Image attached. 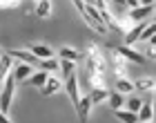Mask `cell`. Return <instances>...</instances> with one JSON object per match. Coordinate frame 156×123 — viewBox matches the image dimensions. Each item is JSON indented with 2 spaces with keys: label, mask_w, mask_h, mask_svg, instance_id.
Returning a JSON list of instances; mask_svg holds the SVG:
<instances>
[{
  "label": "cell",
  "mask_w": 156,
  "mask_h": 123,
  "mask_svg": "<svg viewBox=\"0 0 156 123\" xmlns=\"http://www.w3.org/2000/svg\"><path fill=\"white\" fill-rule=\"evenodd\" d=\"M140 107H143V99H140V96H129V99L125 101V110H129L134 114H138Z\"/></svg>",
  "instance_id": "d4e9b609"
},
{
  "label": "cell",
  "mask_w": 156,
  "mask_h": 123,
  "mask_svg": "<svg viewBox=\"0 0 156 123\" xmlns=\"http://www.w3.org/2000/svg\"><path fill=\"white\" fill-rule=\"evenodd\" d=\"M60 69H62V74H65V78H69L72 74H76V63H72V61H60Z\"/></svg>",
  "instance_id": "484cf974"
},
{
  "label": "cell",
  "mask_w": 156,
  "mask_h": 123,
  "mask_svg": "<svg viewBox=\"0 0 156 123\" xmlns=\"http://www.w3.org/2000/svg\"><path fill=\"white\" fill-rule=\"evenodd\" d=\"M112 54H116L120 56L123 61H129V63H138V65H143L147 58L143 56V52H136V49H132V47H127V45H120V47H112Z\"/></svg>",
  "instance_id": "8992f818"
},
{
  "label": "cell",
  "mask_w": 156,
  "mask_h": 123,
  "mask_svg": "<svg viewBox=\"0 0 156 123\" xmlns=\"http://www.w3.org/2000/svg\"><path fill=\"white\" fill-rule=\"evenodd\" d=\"M62 88H65L62 78L56 76V74H51V76H49V81H47V85L40 90V94H42V96H54V94H58Z\"/></svg>",
  "instance_id": "30bf717a"
},
{
  "label": "cell",
  "mask_w": 156,
  "mask_h": 123,
  "mask_svg": "<svg viewBox=\"0 0 156 123\" xmlns=\"http://www.w3.org/2000/svg\"><path fill=\"white\" fill-rule=\"evenodd\" d=\"M11 72H13V58L5 52L2 56H0V90H2L5 81L11 76Z\"/></svg>",
  "instance_id": "ba28073f"
},
{
  "label": "cell",
  "mask_w": 156,
  "mask_h": 123,
  "mask_svg": "<svg viewBox=\"0 0 156 123\" xmlns=\"http://www.w3.org/2000/svg\"><path fill=\"white\" fill-rule=\"evenodd\" d=\"M114 117L120 121V123H138V114H134V112H129V110H118V112H114Z\"/></svg>",
  "instance_id": "7402d4cb"
},
{
  "label": "cell",
  "mask_w": 156,
  "mask_h": 123,
  "mask_svg": "<svg viewBox=\"0 0 156 123\" xmlns=\"http://www.w3.org/2000/svg\"><path fill=\"white\" fill-rule=\"evenodd\" d=\"M152 119H154V105L143 103V107L138 110V123H152Z\"/></svg>",
  "instance_id": "ffe728a7"
},
{
  "label": "cell",
  "mask_w": 156,
  "mask_h": 123,
  "mask_svg": "<svg viewBox=\"0 0 156 123\" xmlns=\"http://www.w3.org/2000/svg\"><path fill=\"white\" fill-rule=\"evenodd\" d=\"M154 23H156V11H154Z\"/></svg>",
  "instance_id": "d6a6232c"
},
{
  "label": "cell",
  "mask_w": 156,
  "mask_h": 123,
  "mask_svg": "<svg viewBox=\"0 0 156 123\" xmlns=\"http://www.w3.org/2000/svg\"><path fill=\"white\" fill-rule=\"evenodd\" d=\"M152 36H156V23L152 20V23H147V27H145V32H143V36H140V40L143 43H147L152 38Z\"/></svg>",
  "instance_id": "4316f807"
},
{
  "label": "cell",
  "mask_w": 156,
  "mask_h": 123,
  "mask_svg": "<svg viewBox=\"0 0 156 123\" xmlns=\"http://www.w3.org/2000/svg\"><path fill=\"white\" fill-rule=\"evenodd\" d=\"M125 63H127V61H123L120 56L114 54V58H112V69H114L116 78H127V65H125Z\"/></svg>",
  "instance_id": "2e32d148"
},
{
  "label": "cell",
  "mask_w": 156,
  "mask_h": 123,
  "mask_svg": "<svg viewBox=\"0 0 156 123\" xmlns=\"http://www.w3.org/2000/svg\"><path fill=\"white\" fill-rule=\"evenodd\" d=\"M143 56H145L147 61H156V47H150V45H147V49L143 52Z\"/></svg>",
  "instance_id": "83f0119b"
},
{
  "label": "cell",
  "mask_w": 156,
  "mask_h": 123,
  "mask_svg": "<svg viewBox=\"0 0 156 123\" xmlns=\"http://www.w3.org/2000/svg\"><path fill=\"white\" fill-rule=\"evenodd\" d=\"M67 96H69V101L74 103V107H78V103H80V83H78V76L76 74H72L67 78Z\"/></svg>",
  "instance_id": "52a82bcc"
},
{
  "label": "cell",
  "mask_w": 156,
  "mask_h": 123,
  "mask_svg": "<svg viewBox=\"0 0 156 123\" xmlns=\"http://www.w3.org/2000/svg\"><path fill=\"white\" fill-rule=\"evenodd\" d=\"M29 52L36 56V58H40V61L56 58V56H54V49L49 47V45H42V43H36V45H31V47H29Z\"/></svg>",
  "instance_id": "5bb4252c"
},
{
  "label": "cell",
  "mask_w": 156,
  "mask_h": 123,
  "mask_svg": "<svg viewBox=\"0 0 156 123\" xmlns=\"http://www.w3.org/2000/svg\"><path fill=\"white\" fill-rule=\"evenodd\" d=\"M74 7L78 9V13L83 16V20L87 23L91 29H94L96 34H101V36H105L109 29L103 25V20H101V16H98V11H96V7H94V2H83V0H74Z\"/></svg>",
  "instance_id": "7a4b0ae2"
},
{
  "label": "cell",
  "mask_w": 156,
  "mask_h": 123,
  "mask_svg": "<svg viewBox=\"0 0 156 123\" xmlns=\"http://www.w3.org/2000/svg\"><path fill=\"white\" fill-rule=\"evenodd\" d=\"M13 90H16V81H13V76H9L2 85V90H0V110L5 114H9V107H11V101H13Z\"/></svg>",
  "instance_id": "5b68a950"
},
{
  "label": "cell",
  "mask_w": 156,
  "mask_h": 123,
  "mask_svg": "<svg viewBox=\"0 0 156 123\" xmlns=\"http://www.w3.org/2000/svg\"><path fill=\"white\" fill-rule=\"evenodd\" d=\"M154 11H156L154 2H145V5H140L138 9H129V13H127V20H129L132 25L147 23V18H150V16H154Z\"/></svg>",
  "instance_id": "3957f363"
},
{
  "label": "cell",
  "mask_w": 156,
  "mask_h": 123,
  "mask_svg": "<svg viewBox=\"0 0 156 123\" xmlns=\"http://www.w3.org/2000/svg\"><path fill=\"white\" fill-rule=\"evenodd\" d=\"M85 69L94 88H105V58L96 43H89L85 49Z\"/></svg>",
  "instance_id": "6da1fadb"
},
{
  "label": "cell",
  "mask_w": 156,
  "mask_h": 123,
  "mask_svg": "<svg viewBox=\"0 0 156 123\" xmlns=\"http://www.w3.org/2000/svg\"><path fill=\"white\" fill-rule=\"evenodd\" d=\"M147 45H150V47H156V36H152V38L147 40Z\"/></svg>",
  "instance_id": "4dcf8cb0"
},
{
  "label": "cell",
  "mask_w": 156,
  "mask_h": 123,
  "mask_svg": "<svg viewBox=\"0 0 156 123\" xmlns=\"http://www.w3.org/2000/svg\"><path fill=\"white\" fill-rule=\"evenodd\" d=\"M94 7H96V11H98V16H101V20H103V25L107 27V29H114V32H120L118 29V20L114 18V13L109 11V2H103V0H96L94 2Z\"/></svg>",
  "instance_id": "277c9868"
},
{
  "label": "cell",
  "mask_w": 156,
  "mask_h": 123,
  "mask_svg": "<svg viewBox=\"0 0 156 123\" xmlns=\"http://www.w3.org/2000/svg\"><path fill=\"white\" fill-rule=\"evenodd\" d=\"M11 56V58H18L20 63H27V65H31V63H40V58H36L29 49H11V52H7Z\"/></svg>",
  "instance_id": "9a60e30c"
},
{
  "label": "cell",
  "mask_w": 156,
  "mask_h": 123,
  "mask_svg": "<svg viewBox=\"0 0 156 123\" xmlns=\"http://www.w3.org/2000/svg\"><path fill=\"white\" fill-rule=\"evenodd\" d=\"M49 76L51 74H47V72H42V69H38V72H34L31 74V78H29V83L34 85V88H38V90H42L47 85V81H49Z\"/></svg>",
  "instance_id": "ac0fdd59"
},
{
  "label": "cell",
  "mask_w": 156,
  "mask_h": 123,
  "mask_svg": "<svg viewBox=\"0 0 156 123\" xmlns=\"http://www.w3.org/2000/svg\"><path fill=\"white\" fill-rule=\"evenodd\" d=\"M56 58L78 63V61H83V58H85V52H80V49H74V47H60L58 52H56Z\"/></svg>",
  "instance_id": "9c48e42d"
},
{
  "label": "cell",
  "mask_w": 156,
  "mask_h": 123,
  "mask_svg": "<svg viewBox=\"0 0 156 123\" xmlns=\"http://www.w3.org/2000/svg\"><path fill=\"white\" fill-rule=\"evenodd\" d=\"M31 74H34V69H31V65H27V63H20V65H16V67H13V72H11V76H13V81H16V83L29 81V78H31Z\"/></svg>",
  "instance_id": "4fadbf2b"
},
{
  "label": "cell",
  "mask_w": 156,
  "mask_h": 123,
  "mask_svg": "<svg viewBox=\"0 0 156 123\" xmlns=\"http://www.w3.org/2000/svg\"><path fill=\"white\" fill-rule=\"evenodd\" d=\"M0 123H13V121H11L9 117H7V114H5L2 110H0Z\"/></svg>",
  "instance_id": "f546056e"
},
{
  "label": "cell",
  "mask_w": 156,
  "mask_h": 123,
  "mask_svg": "<svg viewBox=\"0 0 156 123\" xmlns=\"http://www.w3.org/2000/svg\"><path fill=\"white\" fill-rule=\"evenodd\" d=\"M116 92L123 94V96L136 92V90H134V81H129V78H116Z\"/></svg>",
  "instance_id": "d6986e66"
},
{
  "label": "cell",
  "mask_w": 156,
  "mask_h": 123,
  "mask_svg": "<svg viewBox=\"0 0 156 123\" xmlns=\"http://www.w3.org/2000/svg\"><path fill=\"white\" fill-rule=\"evenodd\" d=\"M89 110H91V99H89V94H83L80 103H78V107H76L78 121H80V123H87L89 121Z\"/></svg>",
  "instance_id": "7c38bea8"
},
{
  "label": "cell",
  "mask_w": 156,
  "mask_h": 123,
  "mask_svg": "<svg viewBox=\"0 0 156 123\" xmlns=\"http://www.w3.org/2000/svg\"><path fill=\"white\" fill-rule=\"evenodd\" d=\"M125 101H127V96H123V94H118L116 90H114V92H109V105H112V110H114V112L123 110Z\"/></svg>",
  "instance_id": "44dd1931"
},
{
  "label": "cell",
  "mask_w": 156,
  "mask_h": 123,
  "mask_svg": "<svg viewBox=\"0 0 156 123\" xmlns=\"http://www.w3.org/2000/svg\"><path fill=\"white\" fill-rule=\"evenodd\" d=\"M89 99H91V105H101L103 101H109V92L105 88H91Z\"/></svg>",
  "instance_id": "e0dca14e"
},
{
  "label": "cell",
  "mask_w": 156,
  "mask_h": 123,
  "mask_svg": "<svg viewBox=\"0 0 156 123\" xmlns=\"http://www.w3.org/2000/svg\"><path fill=\"white\" fill-rule=\"evenodd\" d=\"M40 69L47 74H56L60 69V58H49V61H40Z\"/></svg>",
  "instance_id": "603a6c76"
},
{
  "label": "cell",
  "mask_w": 156,
  "mask_h": 123,
  "mask_svg": "<svg viewBox=\"0 0 156 123\" xmlns=\"http://www.w3.org/2000/svg\"><path fill=\"white\" fill-rule=\"evenodd\" d=\"M20 2H11V0H0V9H7V7H16Z\"/></svg>",
  "instance_id": "f1b7e54d"
},
{
  "label": "cell",
  "mask_w": 156,
  "mask_h": 123,
  "mask_svg": "<svg viewBox=\"0 0 156 123\" xmlns=\"http://www.w3.org/2000/svg\"><path fill=\"white\" fill-rule=\"evenodd\" d=\"M49 13H51V2H49V0L36 2V16L38 18H49Z\"/></svg>",
  "instance_id": "cb8c5ba5"
},
{
  "label": "cell",
  "mask_w": 156,
  "mask_h": 123,
  "mask_svg": "<svg viewBox=\"0 0 156 123\" xmlns=\"http://www.w3.org/2000/svg\"><path fill=\"white\" fill-rule=\"evenodd\" d=\"M152 105H154V119H152V123H156V96H154V101H152Z\"/></svg>",
  "instance_id": "1f68e13d"
},
{
  "label": "cell",
  "mask_w": 156,
  "mask_h": 123,
  "mask_svg": "<svg viewBox=\"0 0 156 123\" xmlns=\"http://www.w3.org/2000/svg\"><path fill=\"white\" fill-rule=\"evenodd\" d=\"M134 90L140 92V94H152L156 90V78H152V76H140V78H136V81H134Z\"/></svg>",
  "instance_id": "8fae6325"
}]
</instances>
